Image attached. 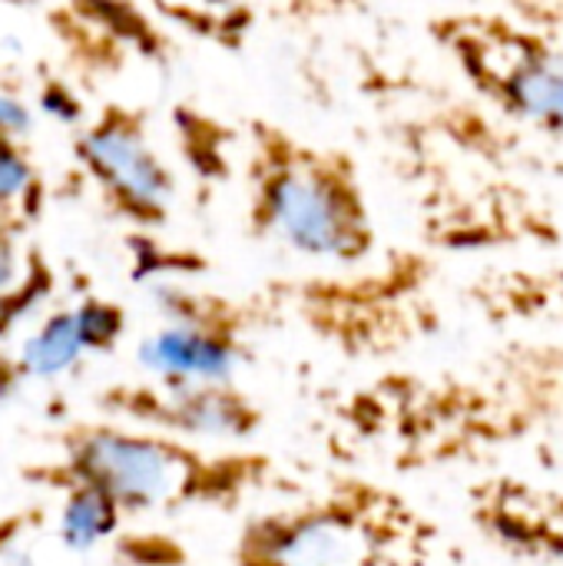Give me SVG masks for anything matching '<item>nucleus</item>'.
Listing matches in <instances>:
<instances>
[{
	"mask_svg": "<svg viewBox=\"0 0 563 566\" xmlns=\"http://www.w3.org/2000/svg\"><path fill=\"white\" fill-rule=\"evenodd\" d=\"M20 478L53 494L100 491L123 517L236 514L272 484L275 461L262 451L209 448L113 418H80L63 424L53 434V454L27 464Z\"/></svg>",
	"mask_w": 563,
	"mask_h": 566,
	"instance_id": "nucleus-1",
	"label": "nucleus"
},
{
	"mask_svg": "<svg viewBox=\"0 0 563 566\" xmlns=\"http://www.w3.org/2000/svg\"><path fill=\"white\" fill-rule=\"evenodd\" d=\"M402 438L428 464L481 461L563 424V342L521 338L478 365L411 378Z\"/></svg>",
	"mask_w": 563,
	"mask_h": 566,
	"instance_id": "nucleus-2",
	"label": "nucleus"
},
{
	"mask_svg": "<svg viewBox=\"0 0 563 566\" xmlns=\"http://www.w3.org/2000/svg\"><path fill=\"white\" fill-rule=\"evenodd\" d=\"M242 176L246 232L256 242L345 269L375 255L378 226L348 149L302 139L272 119H252Z\"/></svg>",
	"mask_w": 563,
	"mask_h": 566,
	"instance_id": "nucleus-3",
	"label": "nucleus"
},
{
	"mask_svg": "<svg viewBox=\"0 0 563 566\" xmlns=\"http://www.w3.org/2000/svg\"><path fill=\"white\" fill-rule=\"evenodd\" d=\"M405 156L438 245L511 249L561 242L557 216L511 172V143L481 113L458 106L415 123L405 133Z\"/></svg>",
	"mask_w": 563,
	"mask_h": 566,
	"instance_id": "nucleus-4",
	"label": "nucleus"
},
{
	"mask_svg": "<svg viewBox=\"0 0 563 566\" xmlns=\"http://www.w3.org/2000/svg\"><path fill=\"white\" fill-rule=\"evenodd\" d=\"M441 527L402 491L342 478L325 491L259 511L236 531L232 566H428Z\"/></svg>",
	"mask_w": 563,
	"mask_h": 566,
	"instance_id": "nucleus-5",
	"label": "nucleus"
},
{
	"mask_svg": "<svg viewBox=\"0 0 563 566\" xmlns=\"http://www.w3.org/2000/svg\"><path fill=\"white\" fill-rule=\"evenodd\" d=\"M428 33L484 106L563 143V43L498 7L438 13Z\"/></svg>",
	"mask_w": 563,
	"mask_h": 566,
	"instance_id": "nucleus-6",
	"label": "nucleus"
},
{
	"mask_svg": "<svg viewBox=\"0 0 563 566\" xmlns=\"http://www.w3.org/2000/svg\"><path fill=\"white\" fill-rule=\"evenodd\" d=\"M80 176L103 209L133 232H159L173 219L179 179L156 146L149 116L139 106L110 99L73 129L70 143Z\"/></svg>",
	"mask_w": 563,
	"mask_h": 566,
	"instance_id": "nucleus-7",
	"label": "nucleus"
},
{
	"mask_svg": "<svg viewBox=\"0 0 563 566\" xmlns=\"http://www.w3.org/2000/svg\"><path fill=\"white\" fill-rule=\"evenodd\" d=\"M96 408L103 418L173 434L196 444L236 448L252 441L269 415L236 378L229 381H113L96 391Z\"/></svg>",
	"mask_w": 563,
	"mask_h": 566,
	"instance_id": "nucleus-8",
	"label": "nucleus"
},
{
	"mask_svg": "<svg viewBox=\"0 0 563 566\" xmlns=\"http://www.w3.org/2000/svg\"><path fill=\"white\" fill-rule=\"evenodd\" d=\"M163 325L143 342V365L169 381H229L249 358V312L242 302L192 285H153Z\"/></svg>",
	"mask_w": 563,
	"mask_h": 566,
	"instance_id": "nucleus-9",
	"label": "nucleus"
},
{
	"mask_svg": "<svg viewBox=\"0 0 563 566\" xmlns=\"http://www.w3.org/2000/svg\"><path fill=\"white\" fill-rule=\"evenodd\" d=\"M471 527L501 554L528 564L563 560V488L521 474H488L471 484Z\"/></svg>",
	"mask_w": 563,
	"mask_h": 566,
	"instance_id": "nucleus-10",
	"label": "nucleus"
},
{
	"mask_svg": "<svg viewBox=\"0 0 563 566\" xmlns=\"http://www.w3.org/2000/svg\"><path fill=\"white\" fill-rule=\"evenodd\" d=\"M475 308L491 325H541L563 332V265H511L471 285Z\"/></svg>",
	"mask_w": 563,
	"mask_h": 566,
	"instance_id": "nucleus-11",
	"label": "nucleus"
},
{
	"mask_svg": "<svg viewBox=\"0 0 563 566\" xmlns=\"http://www.w3.org/2000/svg\"><path fill=\"white\" fill-rule=\"evenodd\" d=\"M60 13H66L76 27H86V46H96V60L119 63L123 53H133L146 63H166L169 40L159 23L136 0H63Z\"/></svg>",
	"mask_w": 563,
	"mask_h": 566,
	"instance_id": "nucleus-12",
	"label": "nucleus"
},
{
	"mask_svg": "<svg viewBox=\"0 0 563 566\" xmlns=\"http://www.w3.org/2000/svg\"><path fill=\"white\" fill-rule=\"evenodd\" d=\"M156 17L196 33L199 40L236 50L252 30V10L242 0H146Z\"/></svg>",
	"mask_w": 563,
	"mask_h": 566,
	"instance_id": "nucleus-13",
	"label": "nucleus"
},
{
	"mask_svg": "<svg viewBox=\"0 0 563 566\" xmlns=\"http://www.w3.org/2000/svg\"><path fill=\"white\" fill-rule=\"evenodd\" d=\"M60 511H56V534L60 544L70 551H96L110 544L123 531V511L90 488H70L60 491Z\"/></svg>",
	"mask_w": 563,
	"mask_h": 566,
	"instance_id": "nucleus-14",
	"label": "nucleus"
},
{
	"mask_svg": "<svg viewBox=\"0 0 563 566\" xmlns=\"http://www.w3.org/2000/svg\"><path fill=\"white\" fill-rule=\"evenodd\" d=\"M83 358H86V352H83L70 305L46 312L17 352V361H20L27 381L30 378H56Z\"/></svg>",
	"mask_w": 563,
	"mask_h": 566,
	"instance_id": "nucleus-15",
	"label": "nucleus"
},
{
	"mask_svg": "<svg viewBox=\"0 0 563 566\" xmlns=\"http://www.w3.org/2000/svg\"><path fill=\"white\" fill-rule=\"evenodd\" d=\"M43 209V176L27 139L0 133V219L30 226Z\"/></svg>",
	"mask_w": 563,
	"mask_h": 566,
	"instance_id": "nucleus-16",
	"label": "nucleus"
},
{
	"mask_svg": "<svg viewBox=\"0 0 563 566\" xmlns=\"http://www.w3.org/2000/svg\"><path fill=\"white\" fill-rule=\"evenodd\" d=\"M56 292V269L40 249H27L23 272L13 285L0 289V348L13 338V332L30 322Z\"/></svg>",
	"mask_w": 563,
	"mask_h": 566,
	"instance_id": "nucleus-17",
	"label": "nucleus"
},
{
	"mask_svg": "<svg viewBox=\"0 0 563 566\" xmlns=\"http://www.w3.org/2000/svg\"><path fill=\"white\" fill-rule=\"evenodd\" d=\"M70 308H73V322H76L86 358L113 355L123 345L129 332V312L119 302L106 295H83Z\"/></svg>",
	"mask_w": 563,
	"mask_h": 566,
	"instance_id": "nucleus-18",
	"label": "nucleus"
},
{
	"mask_svg": "<svg viewBox=\"0 0 563 566\" xmlns=\"http://www.w3.org/2000/svg\"><path fill=\"white\" fill-rule=\"evenodd\" d=\"M110 554L123 566H189V551L176 537L156 531H119L110 541Z\"/></svg>",
	"mask_w": 563,
	"mask_h": 566,
	"instance_id": "nucleus-19",
	"label": "nucleus"
},
{
	"mask_svg": "<svg viewBox=\"0 0 563 566\" xmlns=\"http://www.w3.org/2000/svg\"><path fill=\"white\" fill-rule=\"evenodd\" d=\"M129 245H133V279H156L159 282H169V279H183V275H192L199 269H206L202 259L189 255V252H176V249H166L159 252V242H156V232H133L129 235Z\"/></svg>",
	"mask_w": 563,
	"mask_h": 566,
	"instance_id": "nucleus-20",
	"label": "nucleus"
},
{
	"mask_svg": "<svg viewBox=\"0 0 563 566\" xmlns=\"http://www.w3.org/2000/svg\"><path fill=\"white\" fill-rule=\"evenodd\" d=\"M33 106L46 119H53V123H60L66 129H80L86 123V116H90L83 93L63 76H43L37 83V90H33Z\"/></svg>",
	"mask_w": 563,
	"mask_h": 566,
	"instance_id": "nucleus-21",
	"label": "nucleus"
},
{
	"mask_svg": "<svg viewBox=\"0 0 563 566\" xmlns=\"http://www.w3.org/2000/svg\"><path fill=\"white\" fill-rule=\"evenodd\" d=\"M491 7L544 30L548 36L563 43V0H494Z\"/></svg>",
	"mask_w": 563,
	"mask_h": 566,
	"instance_id": "nucleus-22",
	"label": "nucleus"
},
{
	"mask_svg": "<svg viewBox=\"0 0 563 566\" xmlns=\"http://www.w3.org/2000/svg\"><path fill=\"white\" fill-rule=\"evenodd\" d=\"M23 226L0 219V289L13 285L17 275L23 272L27 262V249H23Z\"/></svg>",
	"mask_w": 563,
	"mask_h": 566,
	"instance_id": "nucleus-23",
	"label": "nucleus"
},
{
	"mask_svg": "<svg viewBox=\"0 0 563 566\" xmlns=\"http://www.w3.org/2000/svg\"><path fill=\"white\" fill-rule=\"evenodd\" d=\"M33 129V103L7 86H0V133L27 139Z\"/></svg>",
	"mask_w": 563,
	"mask_h": 566,
	"instance_id": "nucleus-24",
	"label": "nucleus"
},
{
	"mask_svg": "<svg viewBox=\"0 0 563 566\" xmlns=\"http://www.w3.org/2000/svg\"><path fill=\"white\" fill-rule=\"evenodd\" d=\"M23 385H27V375H23V368H20L17 355H13V352H7V348H0V408H3V405H10Z\"/></svg>",
	"mask_w": 563,
	"mask_h": 566,
	"instance_id": "nucleus-25",
	"label": "nucleus"
},
{
	"mask_svg": "<svg viewBox=\"0 0 563 566\" xmlns=\"http://www.w3.org/2000/svg\"><path fill=\"white\" fill-rule=\"evenodd\" d=\"M3 3H30V0H3Z\"/></svg>",
	"mask_w": 563,
	"mask_h": 566,
	"instance_id": "nucleus-26",
	"label": "nucleus"
}]
</instances>
